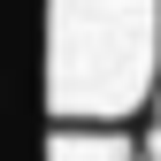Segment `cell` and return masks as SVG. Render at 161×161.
Returning a JSON list of instances; mask_svg holds the SVG:
<instances>
[{
  "instance_id": "cell-2",
  "label": "cell",
  "mask_w": 161,
  "mask_h": 161,
  "mask_svg": "<svg viewBox=\"0 0 161 161\" xmlns=\"http://www.w3.org/2000/svg\"><path fill=\"white\" fill-rule=\"evenodd\" d=\"M46 161H146L123 123H54Z\"/></svg>"
},
{
  "instance_id": "cell-1",
  "label": "cell",
  "mask_w": 161,
  "mask_h": 161,
  "mask_svg": "<svg viewBox=\"0 0 161 161\" xmlns=\"http://www.w3.org/2000/svg\"><path fill=\"white\" fill-rule=\"evenodd\" d=\"M161 85V0H54V123H130Z\"/></svg>"
}]
</instances>
